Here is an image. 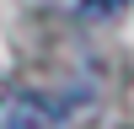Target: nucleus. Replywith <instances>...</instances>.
<instances>
[{
	"instance_id": "1",
	"label": "nucleus",
	"mask_w": 134,
	"mask_h": 129,
	"mask_svg": "<svg viewBox=\"0 0 134 129\" xmlns=\"http://www.w3.org/2000/svg\"><path fill=\"white\" fill-rule=\"evenodd\" d=\"M11 129H59L48 113H38V108H21V113H11Z\"/></svg>"
},
{
	"instance_id": "2",
	"label": "nucleus",
	"mask_w": 134,
	"mask_h": 129,
	"mask_svg": "<svg viewBox=\"0 0 134 129\" xmlns=\"http://www.w3.org/2000/svg\"><path fill=\"white\" fill-rule=\"evenodd\" d=\"M113 6H124V0H86V11H113Z\"/></svg>"
}]
</instances>
